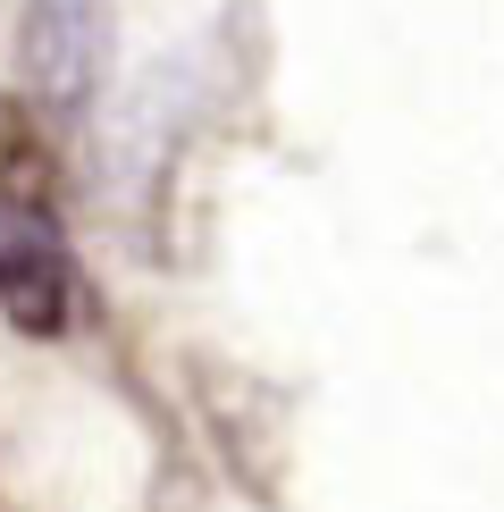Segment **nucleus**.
Instances as JSON below:
<instances>
[{"label": "nucleus", "mask_w": 504, "mask_h": 512, "mask_svg": "<svg viewBox=\"0 0 504 512\" xmlns=\"http://www.w3.org/2000/svg\"><path fill=\"white\" fill-rule=\"evenodd\" d=\"M0 202L59 210V160H51V143L34 135V118H17V110H0Z\"/></svg>", "instance_id": "obj_4"}, {"label": "nucleus", "mask_w": 504, "mask_h": 512, "mask_svg": "<svg viewBox=\"0 0 504 512\" xmlns=\"http://www.w3.org/2000/svg\"><path fill=\"white\" fill-rule=\"evenodd\" d=\"M0 319L26 336H68L76 319V261L59 244L51 210L0 202Z\"/></svg>", "instance_id": "obj_3"}, {"label": "nucleus", "mask_w": 504, "mask_h": 512, "mask_svg": "<svg viewBox=\"0 0 504 512\" xmlns=\"http://www.w3.org/2000/svg\"><path fill=\"white\" fill-rule=\"evenodd\" d=\"M194 403L219 437V462L244 479L252 504H286V395L269 378L236 370V361H202L194 370Z\"/></svg>", "instance_id": "obj_2"}, {"label": "nucleus", "mask_w": 504, "mask_h": 512, "mask_svg": "<svg viewBox=\"0 0 504 512\" xmlns=\"http://www.w3.org/2000/svg\"><path fill=\"white\" fill-rule=\"evenodd\" d=\"M110 42H118L110 0H26L17 9V84H26V101L51 118L93 110L101 76H110Z\"/></svg>", "instance_id": "obj_1"}]
</instances>
